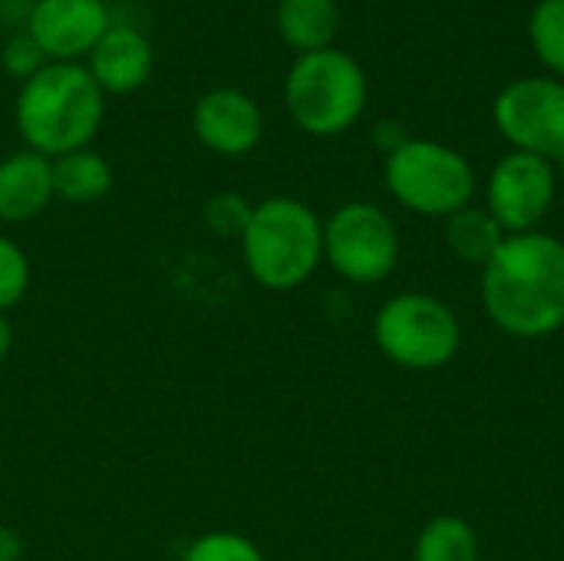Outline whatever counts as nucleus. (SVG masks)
I'll use <instances>...</instances> for the list:
<instances>
[{"label":"nucleus","mask_w":564,"mask_h":561,"mask_svg":"<svg viewBox=\"0 0 564 561\" xmlns=\"http://www.w3.org/2000/svg\"><path fill=\"white\" fill-rule=\"evenodd\" d=\"M192 129L195 139L225 159L248 155L258 149L264 136V116L261 106L238 86H215L198 96L192 109Z\"/></svg>","instance_id":"obj_11"},{"label":"nucleus","mask_w":564,"mask_h":561,"mask_svg":"<svg viewBox=\"0 0 564 561\" xmlns=\"http://www.w3.org/2000/svg\"><path fill=\"white\" fill-rule=\"evenodd\" d=\"M482 308L489 321L519 341H539L564 327V241L549 231L509 235L482 268Z\"/></svg>","instance_id":"obj_1"},{"label":"nucleus","mask_w":564,"mask_h":561,"mask_svg":"<svg viewBox=\"0 0 564 561\" xmlns=\"http://www.w3.org/2000/svg\"><path fill=\"white\" fill-rule=\"evenodd\" d=\"M492 116L516 152L564 162V79L525 76L509 83L496 96Z\"/></svg>","instance_id":"obj_8"},{"label":"nucleus","mask_w":564,"mask_h":561,"mask_svg":"<svg viewBox=\"0 0 564 561\" xmlns=\"http://www.w3.org/2000/svg\"><path fill=\"white\" fill-rule=\"evenodd\" d=\"M109 26L106 0H33L23 30L40 43L50 63H79Z\"/></svg>","instance_id":"obj_10"},{"label":"nucleus","mask_w":564,"mask_h":561,"mask_svg":"<svg viewBox=\"0 0 564 561\" xmlns=\"http://www.w3.org/2000/svg\"><path fill=\"white\" fill-rule=\"evenodd\" d=\"M390 195L413 215L449 218L473 205L476 172L463 152L433 139H406L383 162Z\"/></svg>","instance_id":"obj_5"},{"label":"nucleus","mask_w":564,"mask_h":561,"mask_svg":"<svg viewBox=\"0 0 564 561\" xmlns=\"http://www.w3.org/2000/svg\"><path fill=\"white\" fill-rule=\"evenodd\" d=\"M413 561H479V536L459 516H436L423 526Z\"/></svg>","instance_id":"obj_17"},{"label":"nucleus","mask_w":564,"mask_h":561,"mask_svg":"<svg viewBox=\"0 0 564 561\" xmlns=\"http://www.w3.org/2000/svg\"><path fill=\"white\" fill-rule=\"evenodd\" d=\"M509 235L499 228V222L476 205H466L463 212L446 218V241L453 248L456 258H463L466 265L486 268L492 261V255L502 248Z\"/></svg>","instance_id":"obj_16"},{"label":"nucleus","mask_w":564,"mask_h":561,"mask_svg":"<svg viewBox=\"0 0 564 561\" xmlns=\"http://www.w3.org/2000/svg\"><path fill=\"white\" fill-rule=\"evenodd\" d=\"M274 23L284 46L304 56L334 46L340 30V10L337 0H278Z\"/></svg>","instance_id":"obj_14"},{"label":"nucleus","mask_w":564,"mask_h":561,"mask_svg":"<svg viewBox=\"0 0 564 561\" xmlns=\"http://www.w3.org/2000/svg\"><path fill=\"white\" fill-rule=\"evenodd\" d=\"M106 119V93L83 63H46L33 79L20 83L13 126L26 149L59 159L89 149Z\"/></svg>","instance_id":"obj_2"},{"label":"nucleus","mask_w":564,"mask_h":561,"mask_svg":"<svg viewBox=\"0 0 564 561\" xmlns=\"http://www.w3.org/2000/svg\"><path fill=\"white\" fill-rule=\"evenodd\" d=\"M46 63H50V56L40 50V43H36L26 30L13 33V36L3 43V50H0V66H3L13 79H20V83L33 79Z\"/></svg>","instance_id":"obj_22"},{"label":"nucleus","mask_w":564,"mask_h":561,"mask_svg":"<svg viewBox=\"0 0 564 561\" xmlns=\"http://www.w3.org/2000/svg\"><path fill=\"white\" fill-rule=\"evenodd\" d=\"M406 139H410V136H406V132H403V129H400V126H397L393 119H390V122H380V126H377V142H380V145L387 149V155H390L393 149H400V145H403Z\"/></svg>","instance_id":"obj_23"},{"label":"nucleus","mask_w":564,"mask_h":561,"mask_svg":"<svg viewBox=\"0 0 564 561\" xmlns=\"http://www.w3.org/2000/svg\"><path fill=\"white\" fill-rule=\"evenodd\" d=\"M251 202L241 198L238 192H221L205 205V225L221 235V238H241L248 218H251Z\"/></svg>","instance_id":"obj_21"},{"label":"nucleus","mask_w":564,"mask_h":561,"mask_svg":"<svg viewBox=\"0 0 564 561\" xmlns=\"http://www.w3.org/2000/svg\"><path fill=\"white\" fill-rule=\"evenodd\" d=\"M20 555H23V539L13 529L0 526V561H17Z\"/></svg>","instance_id":"obj_24"},{"label":"nucleus","mask_w":564,"mask_h":561,"mask_svg":"<svg viewBox=\"0 0 564 561\" xmlns=\"http://www.w3.org/2000/svg\"><path fill=\"white\" fill-rule=\"evenodd\" d=\"M53 159L20 149L0 159V222L26 225L53 202Z\"/></svg>","instance_id":"obj_13"},{"label":"nucleus","mask_w":564,"mask_h":561,"mask_svg":"<svg viewBox=\"0 0 564 561\" xmlns=\"http://www.w3.org/2000/svg\"><path fill=\"white\" fill-rule=\"evenodd\" d=\"M284 106L307 136H340L367 109L364 66L337 46L304 53L288 69Z\"/></svg>","instance_id":"obj_4"},{"label":"nucleus","mask_w":564,"mask_h":561,"mask_svg":"<svg viewBox=\"0 0 564 561\" xmlns=\"http://www.w3.org/2000/svg\"><path fill=\"white\" fill-rule=\"evenodd\" d=\"M555 192H558L555 165L539 155L512 149L496 162L489 175L486 212L499 222L506 235L539 231V225L555 205Z\"/></svg>","instance_id":"obj_9"},{"label":"nucleus","mask_w":564,"mask_h":561,"mask_svg":"<svg viewBox=\"0 0 564 561\" xmlns=\"http://www.w3.org/2000/svg\"><path fill=\"white\" fill-rule=\"evenodd\" d=\"M30 291V258L26 251L0 235V314H7L10 308H17Z\"/></svg>","instance_id":"obj_20"},{"label":"nucleus","mask_w":564,"mask_h":561,"mask_svg":"<svg viewBox=\"0 0 564 561\" xmlns=\"http://www.w3.org/2000/svg\"><path fill=\"white\" fill-rule=\"evenodd\" d=\"M155 50L149 36L129 23H112L102 40L89 50L86 69L106 96H126L149 83Z\"/></svg>","instance_id":"obj_12"},{"label":"nucleus","mask_w":564,"mask_h":561,"mask_svg":"<svg viewBox=\"0 0 564 561\" xmlns=\"http://www.w3.org/2000/svg\"><path fill=\"white\" fill-rule=\"evenodd\" d=\"M529 40L535 56L564 79V0H539L532 7Z\"/></svg>","instance_id":"obj_18"},{"label":"nucleus","mask_w":564,"mask_h":561,"mask_svg":"<svg viewBox=\"0 0 564 561\" xmlns=\"http://www.w3.org/2000/svg\"><path fill=\"white\" fill-rule=\"evenodd\" d=\"M241 261L264 291H294L324 261V222L291 195H271L251 208L238 238Z\"/></svg>","instance_id":"obj_3"},{"label":"nucleus","mask_w":564,"mask_h":561,"mask_svg":"<svg viewBox=\"0 0 564 561\" xmlns=\"http://www.w3.org/2000/svg\"><path fill=\"white\" fill-rule=\"evenodd\" d=\"M182 561H268L264 552L258 549V542H251L248 536L235 532V529H215L198 536Z\"/></svg>","instance_id":"obj_19"},{"label":"nucleus","mask_w":564,"mask_h":561,"mask_svg":"<svg viewBox=\"0 0 564 561\" xmlns=\"http://www.w3.org/2000/svg\"><path fill=\"white\" fill-rule=\"evenodd\" d=\"M377 350L413 374L446 367L463 347V324L453 308L423 291L390 298L373 317Z\"/></svg>","instance_id":"obj_6"},{"label":"nucleus","mask_w":564,"mask_h":561,"mask_svg":"<svg viewBox=\"0 0 564 561\" xmlns=\"http://www.w3.org/2000/svg\"><path fill=\"white\" fill-rule=\"evenodd\" d=\"M373 561H397V559H373Z\"/></svg>","instance_id":"obj_26"},{"label":"nucleus","mask_w":564,"mask_h":561,"mask_svg":"<svg viewBox=\"0 0 564 561\" xmlns=\"http://www.w3.org/2000/svg\"><path fill=\"white\" fill-rule=\"evenodd\" d=\"M112 192V165L93 149L53 159V195L69 205H93Z\"/></svg>","instance_id":"obj_15"},{"label":"nucleus","mask_w":564,"mask_h":561,"mask_svg":"<svg viewBox=\"0 0 564 561\" xmlns=\"http://www.w3.org/2000/svg\"><path fill=\"white\" fill-rule=\"evenodd\" d=\"M10 347H13V327H10L7 314H0V364L7 360Z\"/></svg>","instance_id":"obj_25"},{"label":"nucleus","mask_w":564,"mask_h":561,"mask_svg":"<svg viewBox=\"0 0 564 561\" xmlns=\"http://www.w3.org/2000/svg\"><path fill=\"white\" fill-rule=\"evenodd\" d=\"M324 261L350 284H380L400 261V231L373 202H347L324 222Z\"/></svg>","instance_id":"obj_7"}]
</instances>
